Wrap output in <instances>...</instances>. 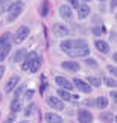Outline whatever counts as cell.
Listing matches in <instances>:
<instances>
[{
    "instance_id": "6da1fadb",
    "label": "cell",
    "mask_w": 117,
    "mask_h": 123,
    "mask_svg": "<svg viewBox=\"0 0 117 123\" xmlns=\"http://www.w3.org/2000/svg\"><path fill=\"white\" fill-rule=\"evenodd\" d=\"M61 50L67 53L68 50H74V49H81V47H87L85 40H64L61 41Z\"/></svg>"
},
{
    "instance_id": "7a4b0ae2",
    "label": "cell",
    "mask_w": 117,
    "mask_h": 123,
    "mask_svg": "<svg viewBox=\"0 0 117 123\" xmlns=\"http://www.w3.org/2000/svg\"><path fill=\"white\" fill-rule=\"evenodd\" d=\"M23 11H25V3L23 2H14L8 9V21H14Z\"/></svg>"
},
{
    "instance_id": "3957f363",
    "label": "cell",
    "mask_w": 117,
    "mask_h": 123,
    "mask_svg": "<svg viewBox=\"0 0 117 123\" xmlns=\"http://www.w3.org/2000/svg\"><path fill=\"white\" fill-rule=\"evenodd\" d=\"M46 102H47V105L50 108H53L55 111H62L64 110V102L61 100L59 97H56V96H49Z\"/></svg>"
},
{
    "instance_id": "277c9868",
    "label": "cell",
    "mask_w": 117,
    "mask_h": 123,
    "mask_svg": "<svg viewBox=\"0 0 117 123\" xmlns=\"http://www.w3.org/2000/svg\"><path fill=\"white\" fill-rule=\"evenodd\" d=\"M55 82H56V85H58L61 90H67V91H70V90L74 88L73 82L68 81V79L64 78V76H56V78H55Z\"/></svg>"
},
{
    "instance_id": "5b68a950",
    "label": "cell",
    "mask_w": 117,
    "mask_h": 123,
    "mask_svg": "<svg viewBox=\"0 0 117 123\" xmlns=\"http://www.w3.org/2000/svg\"><path fill=\"white\" fill-rule=\"evenodd\" d=\"M73 85L76 87L81 93H91V85L88 84V82H85V81H82V79H79V78H74L73 79Z\"/></svg>"
},
{
    "instance_id": "8992f818",
    "label": "cell",
    "mask_w": 117,
    "mask_h": 123,
    "mask_svg": "<svg viewBox=\"0 0 117 123\" xmlns=\"http://www.w3.org/2000/svg\"><path fill=\"white\" fill-rule=\"evenodd\" d=\"M67 55L73 56V58H85L90 55V47H81V49H74V50H68Z\"/></svg>"
},
{
    "instance_id": "52a82bcc",
    "label": "cell",
    "mask_w": 117,
    "mask_h": 123,
    "mask_svg": "<svg viewBox=\"0 0 117 123\" xmlns=\"http://www.w3.org/2000/svg\"><path fill=\"white\" fill-rule=\"evenodd\" d=\"M53 34L55 37H67L70 34V31H68V27L65 26V25H61V23H55L53 25Z\"/></svg>"
},
{
    "instance_id": "ba28073f",
    "label": "cell",
    "mask_w": 117,
    "mask_h": 123,
    "mask_svg": "<svg viewBox=\"0 0 117 123\" xmlns=\"http://www.w3.org/2000/svg\"><path fill=\"white\" fill-rule=\"evenodd\" d=\"M29 27L27 26H20L17 29V32H15V43H23L26 38H27V35H29Z\"/></svg>"
},
{
    "instance_id": "9c48e42d",
    "label": "cell",
    "mask_w": 117,
    "mask_h": 123,
    "mask_svg": "<svg viewBox=\"0 0 117 123\" xmlns=\"http://www.w3.org/2000/svg\"><path fill=\"white\" fill-rule=\"evenodd\" d=\"M35 58H37V53H35V52L26 53L25 59H23V62H21V68L25 70V72H29V68H31V65H32V62H34Z\"/></svg>"
},
{
    "instance_id": "30bf717a",
    "label": "cell",
    "mask_w": 117,
    "mask_h": 123,
    "mask_svg": "<svg viewBox=\"0 0 117 123\" xmlns=\"http://www.w3.org/2000/svg\"><path fill=\"white\" fill-rule=\"evenodd\" d=\"M78 120H79V123H91L93 122V114L87 110H79Z\"/></svg>"
},
{
    "instance_id": "8fae6325",
    "label": "cell",
    "mask_w": 117,
    "mask_h": 123,
    "mask_svg": "<svg viewBox=\"0 0 117 123\" xmlns=\"http://www.w3.org/2000/svg\"><path fill=\"white\" fill-rule=\"evenodd\" d=\"M94 46H96V49L99 50L100 53H104V55H108L110 53V44L105 40H96L94 41Z\"/></svg>"
},
{
    "instance_id": "7c38bea8",
    "label": "cell",
    "mask_w": 117,
    "mask_h": 123,
    "mask_svg": "<svg viewBox=\"0 0 117 123\" xmlns=\"http://www.w3.org/2000/svg\"><path fill=\"white\" fill-rule=\"evenodd\" d=\"M18 82H20V78L18 76H11L8 79V82H6V93H12L14 90H15L18 87Z\"/></svg>"
},
{
    "instance_id": "4fadbf2b",
    "label": "cell",
    "mask_w": 117,
    "mask_h": 123,
    "mask_svg": "<svg viewBox=\"0 0 117 123\" xmlns=\"http://www.w3.org/2000/svg\"><path fill=\"white\" fill-rule=\"evenodd\" d=\"M61 67L64 70H67V72H78L81 68V65L76 61H64V62H61Z\"/></svg>"
},
{
    "instance_id": "5bb4252c",
    "label": "cell",
    "mask_w": 117,
    "mask_h": 123,
    "mask_svg": "<svg viewBox=\"0 0 117 123\" xmlns=\"http://www.w3.org/2000/svg\"><path fill=\"white\" fill-rule=\"evenodd\" d=\"M90 15V6L88 5H79V8H78V18L79 20H85V18Z\"/></svg>"
},
{
    "instance_id": "9a60e30c",
    "label": "cell",
    "mask_w": 117,
    "mask_h": 123,
    "mask_svg": "<svg viewBox=\"0 0 117 123\" xmlns=\"http://www.w3.org/2000/svg\"><path fill=\"white\" fill-rule=\"evenodd\" d=\"M59 15L62 17L64 20H72V17H73V11H72V8L67 6V5L61 6V8H59Z\"/></svg>"
},
{
    "instance_id": "2e32d148",
    "label": "cell",
    "mask_w": 117,
    "mask_h": 123,
    "mask_svg": "<svg viewBox=\"0 0 117 123\" xmlns=\"http://www.w3.org/2000/svg\"><path fill=\"white\" fill-rule=\"evenodd\" d=\"M44 119L47 123H62V117L56 114V112H47Z\"/></svg>"
},
{
    "instance_id": "e0dca14e",
    "label": "cell",
    "mask_w": 117,
    "mask_h": 123,
    "mask_svg": "<svg viewBox=\"0 0 117 123\" xmlns=\"http://www.w3.org/2000/svg\"><path fill=\"white\" fill-rule=\"evenodd\" d=\"M99 119L104 123H113V122H116V116L113 112H110V111H105V112H100Z\"/></svg>"
},
{
    "instance_id": "ac0fdd59",
    "label": "cell",
    "mask_w": 117,
    "mask_h": 123,
    "mask_svg": "<svg viewBox=\"0 0 117 123\" xmlns=\"http://www.w3.org/2000/svg\"><path fill=\"white\" fill-rule=\"evenodd\" d=\"M41 64H43V58L37 55V58L34 59V62H32L31 68H29V72H31V73H37V72H38V70L41 68Z\"/></svg>"
},
{
    "instance_id": "d6986e66",
    "label": "cell",
    "mask_w": 117,
    "mask_h": 123,
    "mask_svg": "<svg viewBox=\"0 0 117 123\" xmlns=\"http://www.w3.org/2000/svg\"><path fill=\"white\" fill-rule=\"evenodd\" d=\"M94 106L100 108V110H105V108L108 106V99H106L105 96H99V97L94 100Z\"/></svg>"
},
{
    "instance_id": "ffe728a7",
    "label": "cell",
    "mask_w": 117,
    "mask_h": 123,
    "mask_svg": "<svg viewBox=\"0 0 117 123\" xmlns=\"http://www.w3.org/2000/svg\"><path fill=\"white\" fill-rule=\"evenodd\" d=\"M58 96H59V99L61 100H73V94L70 93V91H67V90H58Z\"/></svg>"
},
{
    "instance_id": "44dd1931",
    "label": "cell",
    "mask_w": 117,
    "mask_h": 123,
    "mask_svg": "<svg viewBox=\"0 0 117 123\" xmlns=\"http://www.w3.org/2000/svg\"><path fill=\"white\" fill-rule=\"evenodd\" d=\"M25 56H26V50L25 49H18L15 52V55H14V62H23Z\"/></svg>"
},
{
    "instance_id": "7402d4cb",
    "label": "cell",
    "mask_w": 117,
    "mask_h": 123,
    "mask_svg": "<svg viewBox=\"0 0 117 123\" xmlns=\"http://www.w3.org/2000/svg\"><path fill=\"white\" fill-rule=\"evenodd\" d=\"M9 40H11V34H8V32L0 37V50H2L3 47H6L8 44H11V43H9Z\"/></svg>"
},
{
    "instance_id": "603a6c76",
    "label": "cell",
    "mask_w": 117,
    "mask_h": 123,
    "mask_svg": "<svg viewBox=\"0 0 117 123\" xmlns=\"http://www.w3.org/2000/svg\"><path fill=\"white\" fill-rule=\"evenodd\" d=\"M88 84L91 85V88H99L102 85V81L97 76H88Z\"/></svg>"
},
{
    "instance_id": "cb8c5ba5",
    "label": "cell",
    "mask_w": 117,
    "mask_h": 123,
    "mask_svg": "<svg viewBox=\"0 0 117 123\" xmlns=\"http://www.w3.org/2000/svg\"><path fill=\"white\" fill-rule=\"evenodd\" d=\"M20 110H21V102L18 100V99H14V100L11 102V112L12 114H17Z\"/></svg>"
},
{
    "instance_id": "d4e9b609",
    "label": "cell",
    "mask_w": 117,
    "mask_h": 123,
    "mask_svg": "<svg viewBox=\"0 0 117 123\" xmlns=\"http://www.w3.org/2000/svg\"><path fill=\"white\" fill-rule=\"evenodd\" d=\"M35 111H37V105H35L34 102H31L29 105L25 108V116L26 117H31L32 114H35Z\"/></svg>"
},
{
    "instance_id": "484cf974",
    "label": "cell",
    "mask_w": 117,
    "mask_h": 123,
    "mask_svg": "<svg viewBox=\"0 0 117 123\" xmlns=\"http://www.w3.org/2000/svg\"><path fill=\"white\" fill-rule=\"evenodd\" d=\"M9 52H11V44H8L6 47H3V49L0 50V62H3V61L8 58Z\"/></svg>"
},
{
    "instance_id": "4316f807",
    "label": "cell",
    "mask_w": 117,
    "mask_h": 123,
    "mask_svg": "<svg viewBox=\"0 0 117 123\" xmlns=\"http://www.w3.org/2000/svg\"><path fill=\"white\" fill-rule=\"evenodd\" d=\"M104 32H105V27H104V26H94V27H91V34L96 35V37L102 35Z\"/></svg>"
},
{
    "instance_id": "83f0119b",
    "label": "cell",
    "mask_w": 117,
    "mask_h": 123,
    "mask_svg": "<svg viewBox=\"0 0 117 123\" xmlns=\"http://www.w3.org/2000/svg\"><path fill=\"white\" fill-rule=\"evenodd\" d=\"M104 82L108 85V87H111V88H114V87H117V82H116V79H111V78H105L104 79Z\"/></svg>"
},
{
    "instance_id": "f1b7e54d",
    "label": "cell",
    "mask_w": 117,
    "mask_h": 123,
    "mask_svg": "<svg viewBox=\"0 0 117 123\" xmlns=\"http://www.w3.org/2000/svg\"><path fill=\"white\" fill-rule=\"evenodd\" d=\"M85 64L88 65V67L97 68V62H96V59H93V58H87V59H85Z\"/></svg>"
},
{
    "instance_id": "f546056e",
    "label": "cell",
    "mask_w": 117,
    "mask_h": 123,
    "mask_svg": "<svg viewBox=\"0 0 117 123\" xmlns=\"http://www.w3.org/2000/svg\"><path fill=\"white\" fill-rule=\"evenodd\" d=\"M46 90H47V81H46V78L43 76V78H41V87H40V93L43 94V93L46 91Z\"/></svg>"
},
{
    "instance_id": "4dcf8cb0",
    "label": "cell",
    "mask_w": 117,
    "mask_h": 123,
    "mask_svg": "<svg viewBox=\"0 0 117 123\" xmlns=\"http://www.w3.org/2000/svg\"><path fill=\"white\" fill-rule=\"evenodd\" d=\"M47 12H49V5H47V2H43V6H41V15L46 17Z\"/></svg>"
},
{
    "instance_id": "1f68e13d",
    "label": "cell",
    "mask_w": 117,
    "mask_h": 123,
    "mask_svg": "<svg viewBox=\"0 0 117 123\" xmlns=\"http://www.w3.org/2000/svg\"><path fill=\"white\" fill-rule=\"evenodd\" d=\"M32 97H34V90H26V93H25V100H32Z\"/></svg>"
},
{
    "instance_id": "d6a6232c",
    "label": "cell",
    "mask_w": 117,
    "mask_h": 123,
    "mask_svg": "<svg viewBox=\"0 0 117 123\" xmlns=\"http://www.w3.org/2000/svg\"><path fill=\"white\" fill-rule=\"evenodd\" d=\"M25 88H26L25 85H20V87H17V88H15V99L20 97V94L23 93V90H25Z\"/></svg>"
},
{
    "instance_id": "836d02e7",
    "label": "cell",
    "mask_w": 117,
    "mask_h": 123,
    "mask_svg": "<svg viewBox=\"0 0 117 123\" xmlns=\"http://www.w3.org/2000/svg\"><path fill=\"white\" fill-rule=\"evenodd\" d=\"M106 70H108V72L113 74V76H117V67H113V65H108V67H106Z\"/></svg>"
},
{
    "instance_id": "e575fe53",
    "label": "cell",
    "mask_w": 117,
    "mask_h": 123,
    "mask_svg": "<svg viewBox=\"0 0 117 123\" xmlns=\"http://www.w3.org/2000/svg\"><path fill=\"white\" fill-rule=\"evenodd\" d=\"M14 120H15V114H12V112H11V116H9L3 123H14Z\"/></svg>"
},
{
    "instance_id": "d590c367",
    "label": "cell",
    "mask_w": 117,
    "mask_h": 123,
    "mask_svg": "<svg viewBox=\"0 0 117 123\" xmlns=\"http://www.w3.org/2000/svg\"><path fill=\"white\" fill-rule=\"evenodd\" d=\"M110 94H111V99L114 100V103L117 105V90H113V91H111Z\"/></svg>"
},
{
    "instance_id": "8d00e7d4",
    "label": "cell",
    "mask_w": 117,
    "mask_h": 123,
    "mask_svg": "<svg viewBox=\"0 0 117 123\" xmlns=\"http://www.w3.org/2000/svg\"><path fill=\"white\" fill-rule=\"evenodd\" d=\"M67 2H68L70 5H72L73 8H76V9L79 8V0H67Z\"/></svg>"
},
{
    "instance_id": "74e56055",
    "label": "cell",
    "mask_w": 117,
    "mask_h": 123,
    "mask_svg": "<svg viewBox=\"0 0 117 123\" xmlns=\"http://www.w3.org/2000/svg\"><path fill=\"white\" fill-rule=\"evenodd\" d=\"M3 74H5V65H0V81H2Z\"/></svg>"
},
{
    "instance_id": "f35d334b",
    "label": "cell",
    "mask_w": 117,
    "mask_h": 123,
    "mask_svg": "<svg viewBox=\"0 0 117 123\" xmlns=\"http://www.w3.org/2000/svg\"><path fill=\"white\" fill-rule=\"evenodd\" d=\"M117 6V0H111V9H116Z\"/></svg>"
},
{
    "instance_id": "ab89813d",
    "label": "cell",
    "mask_w": 117,
    "mask_h": 123,
    "mask_svg": "<svg viewBox=\"0 0 117 123\" xmlns=\"http://www.w3.org/2000/svg\"><path fill=\"white\" fill-rule=\"evenodd\" d=\"M113 59H114V62L117 64V53H114V55H113Z\"/></svg>"
},
{
    "instance_id": "60d3db41",
    "label": "cell",
    "mask_w": 117,
    "mask_h": 123,
    "mask_svg": "<svg viewBox=\"0 0 117 123\" xmlns=\"http://www.w3.org/2000/svg\"><path fill=\"white\" fill-rule=\"evenodd\" d=\"M18 123H29V122H27V120H23V122H18Z\"/></svg>"
},
{
    "instance_id": "b9f144b4",
    "label": "cell",
    "mask_w": 117,
    "mask_h": 123,
    "mask_svg": "<svg viewBox=\"0 0 117 123\" xmlns=\"http://www.w3.org/2000/svg\"><path fill=\"white\" fill-rule=\"evenodd\" d=\"M2 99H3V94H2V93H0V102H2Z\"/></svg>"
},
{
    "instance_id": "7bdbcfd3",
    "label": "cell",
    "mask_w": 117,
    "mask_h": 123,
    "mask_svg": "<svg viewBox=\"0 0 117 123\" xmlns=\"http://www.w3.org/2000/svg\"><path fill=\"white\" fill-rule=\"evenodd\" d=\"M82 2H91V0H82Z\"/></svg>"
},
{
    "instance_id": "ee69618b",
    "label": "cell",
    "mask_w": 117,
    "mask_h": 123,
    "mask_svg": "<svg viewBox=\"0 0 117 123\" xmlns=\"http://www.w3.org/2000/svg\"><path fill=\"white\" fill-rule=\"evenodd\" d=\"M99 2H105V0H99Z\"/></svg>"
},
{
    "instance_id": "f6af8a7d",
    "label": "cell",
    "mask_w": 117,
    "mask_h": 123,
    "mask_svg": "<svg viewBox=\"0 0 117 123\" xmlns=\"http://www.w3.org/2000/svg\"><path fill=\"white\" fill-rule=\"evenodd\" d=\"M116 18H117V12H116Z\"/></svg>"
}]
</instances>
